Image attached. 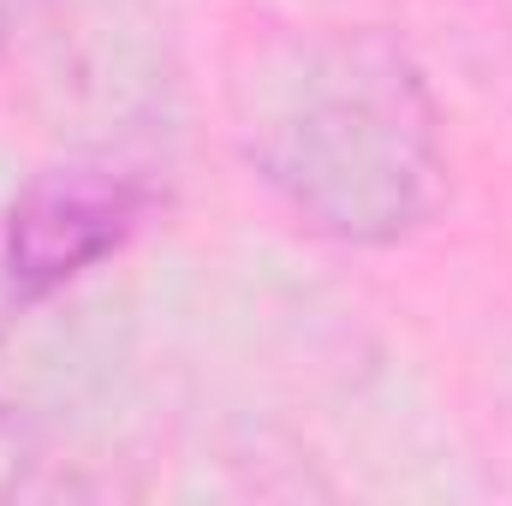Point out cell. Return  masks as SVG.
Returning <instances> with one entry per match:
<instances>
[{
	"label": "cell",
	"instance_id": "cell-1",
	"mask_svg": "<svg viewBox=\"0 0 512 506\" xmlns=\"http://www.w3.org/2000/svg\"><path fill=\"white\" fill-rule=\"evenodd\" d=\"M227 108L256 185L334 245L387 251L441 209V102L382 24L256 36L233 66Z\"/></svg>",
	"mask_w": 512,
	"mask_h": 506
},
{
	"label": "cell",
	"instance_id": "cell-2",
	"mask_svg": "<svg viewBox=\"0 0 512 506\" xmlns=\"http://www.w3.org/2000/svg\"><path fill=\"white\" fill-rule=\"evenodd\" d=\"M161 209V179L149 155L120 143L72 149L36 167L0 221V274L6 292L36 304L120 256Z\"/></svg>",
	"mask_w": 512,
	"mask_h": 506
}]
</instances>
